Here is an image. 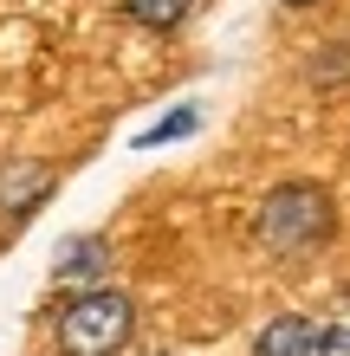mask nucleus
<instances>
[{
  "instance_id": "f257e3e1",
  "label": "nucleus",
  "mask_w": 350,
  "mask_h": 356,
  "mask_svg": "<svg viewBox=\"0 0 350 356\" xmlns=\"http://www.w3.org/2000/svg\"><path fill=\"white\" fill-rule=\"evenodd\" d=\"M253 234H260L266 253H279V259L312 253V246L331 234V195H324L318 181H285V188H273V195L260 201Z\"/></svg>"
},
{
  "instance_id": "1a4fd4ad",
  "label": "nucleus",
  "mask_w": 350,
  "mask_h": 356,
  "mask_svg": "<svg viewBox=\"0 0 350 356\" xmlns=\"http://www.w3.org/2000/svg\"><path fill=\"white\" fill-rule=\"evenodd\" d=\"M279 7H318V0H279Z\"/></svg>"
},
{
  "instance_id": "0eeeda50",
  "label": "nucleus",
  "mask_w": 350,
  "mask_h": 356,
  "mask_svg": "<svg viewBox=\"0 0 350 356\" xmlns=\"http://www.w3.org/2000/svg\"><path fill=\"white\" fill-rule=\"evenodd\" d=\"M189 130H195V111H175V117H162L156 130H143L136 149H162V143H175V136H189Z\"/></svg>"
},
{
  "instance_id": "20e7f679",
  "label": "nucleus",
  "mask_w": 350,
  "mask_h": 356,
  "mask_svg": "<svg viewBox=\"0 0 350 356\" xmlns=\"http://www.w3.org/2000/svg\"><path fill=\"white\" fill-rule=\"evenodd\" d=\"M104 266H111V246L104 240H97V234H78V240H65V246H58V279H65V285H97V279H104Z\"/></svg>"
},
{
  "instance_id": "f03ea898",
  "label": "nucleus",
  "mask_w": 350,
  "mask_h": 356,
  "mask_svg": "<svg viewBox=\"0 0 350 356\" xmlns=\"http://www.w3.org/2000/svg\"><path fill=\"white\" fill-rule=\"evenodd\" d=\"M136 330V311L111 285H85L78 298L58 311V350L65 356H117Z\"/></svg>"
},
{
  "instance_id": "7ed1b4c3",
  "label": "nucleus",
  "mask_w": 350,
  "mask_h": 356,
  "mask_svg": "<svg viewBox=\"0 0 350 356\" xmlns=\"http://www.w3.org/2000/svg\"><path fill=\"white\" fill-rule=\"evenodd\" d=\"M46 195H52V169L46 162H13V169L0 175V220H26Z\"/></svg>"
},
{
  "instance_id": "6e6552de",
  "label": "nucleus",
  "mask_w": 350,
  "mask_h": 356,
  "mask_svg": "<svg viewBox=\"0 0 350 356\" xmlns=\"http://www.w3.org/2000/svg\"><path fill=\"white\" fill-rule=\"evenodd\" d=\"M318 356H350V330H324V343H318Z\"/></svg>"
},
{
  "instance_id": "423d86ee",
  "label": "nucleus",
  "mask_w": 350,
  "mask_h": 356,
  "mask_svg": "<svg viewBox=\"0 0 350 356\" xmlns=\"http://www.w3.org/2000/svg\"><path fill=\"white\" fill-rule=\"evenodd\" d=\"M189 7H195V0H123V13H130L136 26H150V33L182 26V19H189Z\"/></svg>"
},
{
  "instance_id": "39448f33",
  "label": "nucleus",
  "mask_w": 350,
  "mask_h": 356,
  "mask_svg": "<svg viewBox=\"0 0 350 356\" xmlns=\"http://www.w3.org/2000/svg\"><path fill=\"white\" fill-rule=\"evenodd\" d=\"M318 343H324V330H312L305 318H273L260 330L253 356H318Z\"/></svg>"
}]
</instances>
